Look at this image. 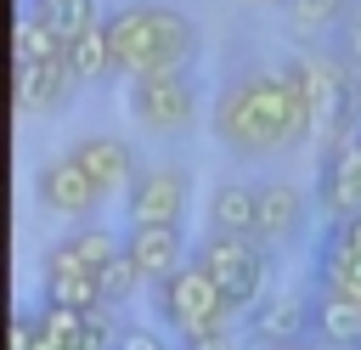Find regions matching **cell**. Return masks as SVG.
I'll list each match as a JSON object with an SVG mask.
<instances>
[{
    "mask_svg": "<svg viewBox=\"0 0 361 350\" xmlns=\"http://www.w3.org/2000/svg\"><path fill=\"white\" fill-rule=\"evenodd\" d=\"M214 135L237 152V158H271V152H293L316 135L310 107L293 85L288 68H254L220 85L214 96Z\"/></svg>",
    "mask_w": 361,
    "mask_h": 350,
    "instance_id": "obj_1",
    "label": "cell"
},
{
    "mask_svg": "<svg viewBox=\"0 0 361 350\" xmlns=\"http://www.w3.org/2000/svg\"><path fill=\"white\" fill-rule=\"evenodd\" d=\"M107 45H113V73L135 79H158V73H192L203 40L197 23L164 0H130L118 11H107Z\"/></svg>",
    "mask_w": 361,
    "mask_h": 350,
    "instance_id": "obj_2",
    "label": "cell"
},
{
    "mask_svg": "<svg viewBox=\"0 0 361 350\" xmlns=\"http://www.w3.org/2000/svg\"><path fill=\"white\" fill-rule=\"evenodd\" d=\"M192 265L209 271V282L231 299V310H254L265 299V248L248 243V237H220L209 231L197 248H192Z\"/></svg>",
    "mask_w": 361,
    "mask_h": 350,
    "instance_id": "obj_3",
    "label": "cell"
},
{
    "mask_svg": "<svg viewBox=\"0 0 361 350\" xmlns=\"http://www.w3.org/2000/svg\"><path fill=\"white\" fill-rule=\"evenodd\" d=\"M158 316H164L175 333L197 339V333L226 327L231 299H226V294L209 282V271H203V265H180L169 282H158Z\"/></svg>",
    "mask_w": 361,
    "mask_h": 350,
    "instance_id": "obj_4",
    "label": "cell"
},
{
    "mask_svg": "<svg viewBox=\"0 0 361 350\" xmlns=\"http://www.w3.org/2000/svg\"><path fill=\"white\" fill-rule=\"evenodd\" d=\"M186 203H192V175L180 164H152L124 192L130 226H180L186 220Z\"/></svg>",
    "mask_w": 361,
    "mask_h": 350,
    "instance_id": "obj_5",
    "label": "cell"
},
{
    "mask_svg": "<svg viewBox=\"0 0 361 350\" xmlns=\"http://www.w3.org/2000/svg\"><path fill=\"white\" fill-rule=\"evenodd\" d=\"M130 113H135L147 130H158V135L186 130V124H192V113H197V85H192V73L135 79V85H130Z\"/></svg>",
    "mask_w": 361,
    "mask_h": 350,
    "instance_id": "obj_6",
    "label": "cell"
},
{
    "mask_svg": "<svg viewBox=\"0 0 361 350\" xmlns=\"http://www.w3.org/2000/svg\"><path fill=\"white\" fill-rule=\"evenodd\" d=\"M322 209L333 220H355L361 215V130H344L327 152H322V175H316Z\"/></svg>",
    "mask_w": 361,
    "mask_h": 350,
    "instance_id": "obj_7",
    "label": "cell"
},
{
    "mask_svg": "<svg viewBox=\"0 0 361 350\" xmlns=\"http://www.w3.org/2000/svg\"><path fill=\"white\" fill-rule=\"evenodd\" d=\"M39 203L51 209V215H62V220H85L96 203H102V192H96V181L79 169V158L73 152H62V158H51L45 169H39Z\"/></svg>",
    "mask_w": 361,
    "mask_h": 350,
    "instance_id": "obj_8",
    "label": "cell"
},
{
    "mask_svg": "<svg viewBox=\"0 0 361 350\" xmlns=\"http://www.w3.org/2000/svg\"><path fill=\"white\" fill-rule=\"evenodd\" d=\"M73 158H79V169L96 181V192L102 198H124L130 186H135V152L118 141V135H85V141H73Z\"/></svg>",
    "mask_w": 361,
    "mask_h": 350,
    "instance_id": "obj_9",
    "label": "cell"
},
{
    "mask_svg": "<svg viewBox=\"0 0 361 350\" xmlns=\"http://www.w3.org/2000/svg\"><path fill=\"white\" fill-rule=\"evenodd\" d=\"M45 299H51V305H73V310H85V316L102 305L96 271H90L68 243H51V248H45Z\"/></svg>",
    "mask_w": 361,
    "mask_h": 350,
    "instance_id": "obj_10",
    "label": "cell"
},
{
    "mask_svg": "<svg viewBox=\"0 0 361 350\" xmlns=\"http://www.w3.org/2000/svg\"><path fill=\"white\" fill-rule=\"evenodd\" d=\"M322 288L361 305V215L327 226V243H322Z\"/></svg>",
    "mask_w": 361,
    "mask_h": 350,
    "instance_id": "obj_11",
    "label": "cell"
},
{
    "mask_svg": "<svg viewBox=\"0 0 361 350\" xmlns=\"http://www.w3.org/2000/svg\"><path fill=\"white\" fill-rule=\"evenodd\" d=\"M124 248H130V260L141 265L147 282H169L180 265H192L180 254V226H130Z\"/></svg>",
    "mask_w": 361,
    "mask_h": 350,
    "instance_id": "obj_12",
    "label": "cell"
},
{
    "mask_svg": "<svg viewBox=\"0 0 361 350\" xmlns=\"http://www.w3.org/2000/svg\"><path fill=\"white\" fill-rule=\"evenodd\" d=\"M254 226H259V186L220 181L209 192V231H220V237H254Z\"/></svg>",
    "mask_w": 361,
    "mask_h": 350,
    "instance_id": "obj_13",
    "label": "cell"
},
{
    "mask_svg": "<svg viewBox=\"0 0 361 350\" xmlns=\"http://www.w3.org/2000/svg\"><path fill=\"white\" fill-rule=\"evenodd\" d=\"M305 322H310V305H305L299 294H271V299H259V305L248 310V333L265 339V350L293 344V339L305 333Z\"/></svg>",
    "mask_w": 361,
    "mask_h": 350,
    "instance_id": "obj_14",
    "label": "cell"
},
{
    "mask_svg": "<svg viewBox=\"0 0 361 350\" xmlns=\"http://www.w3.org/2000/svg\"><path fill=\"white\" fill-rule=\"evenodd\" d=\"M299 226H305V192H299L293 181H265V186H259V226H254V237L282 243V237H293Z\"/></svg>",
    "mask_w": 361,
    "mask_h": 350,
    "instance_id": "obj_15",
    "label": "cell"
},
{
    "mask_svg": "<svg viewBox=\"0 0 361 350\" xmlns=\"http://www.w3.org/2000/svg\"><path fill=\"white\" fill-rule=\"evenodd\" d=\"M68 85H73L68 56H62V62H45V68L17 62V107H23V113H51V107H62Z\"/></svg>",
    "mask_w": 361,
    "mask_h": 350,
    "instance_id": "obj_16",
    "label": "cell"
},
{
    "mask_svg": "<svg viewBox=\"0 0 361 350\" xmlns=\"http://www.w3.org/2000/svg\"><path fill=\"white\" fill-rule=\"evenodd\" d=\"M310 322H316V333H322L327 344H338V350H361V305H355V299L322 288L316 305H310Z\"/></svg>",
    "mask_w": 361,
    "mask_h": 350,
    "instance_id": "obj_17",
    "label": "cell"
},
{
    "mask_svg": "<svg viewBox=\"0 0 361 350\" xmlns=\"http://www.w3.org/2000/svg\"><path fill=\"white\" fill-rule=\"evenodd\" d=\"M39 17L51 23V34H56L62 45H73L79 34H90V28H102V23H107L96 0H39Z\"/></svg>",
    "mask_w": 361,
    "mask_h": 350,
    "instance_id": "obj_18",
    "label": "cell"
},
{
    "mask_svg": "<svg viewBox=\"0 0 361 350\" xmlns=\"http://www.w3.org/2000/svg\"><path fill=\"white\" fill-rule=\"evenodd\" d=\"M62 56H68V45L51 34V23H45L39 11H23V17H17V62L45 68V62H62Z\"/></svg>",
    "mask_w": 361,
    "mask_h": 350,
    "instance_id": "obj_19",
    "label": "cell"
},
{
    "mask_svg": "<svg viewBox=\"0 0 361 350\" xmlns=\"http://www.w3.org/2000/svg\"><path fill=\"white\" fill-rule=\"evenodd\" d=\"M62 243H68V248H73V254H79V260H85V265L96 271V277H102V271H107V265H113V260L124 254V243H118V237H113L107 226H73V231H68Z\"/></svg>",
    "mask_w": 361,
    "mask_h": 350,
    "instance_id": "obj_20",
    "label": "cell"
},
{
    "mask_svg": "<svg viewBox=\"0 0 361 350\" xmlns=\"http://www.w3.org/2000/svg\"><path fill=\"white\" fill-rule=\"evenodd\" d=\"M68 68H73V79H102V73H113V45H107V28L79 34V40L68 45Z\"/></svg>",
    "mask_w": 361,
    "mask_h": 350,
    "instance_id": "obj_21",
    "label": "cell"
},
{
    "mask_svg": "<svg viewBox=\"0 0 361 350\" xmlns=\"http://www.w3.org/2000/svg\"><path fill=\"white\" fill-rule=\"evenodd\" d=\"M96 282H102V305H124V299H135V282H147V277H141V265H135L130 248H124Z\"/></svg>",
    "mask_w": 361,
    "mask_h": 350,
    "instance_id": "obj_22",
    "label": "cell"
},
{
    "mask_svg": "<svg viewBox=\"0 0 361 350\" xmlns=\"http://www.w3.org/2000/svg\"><path fill=\"white\" fill-rule=\"evenodd\" d=\"M39 327H45V333H51V339L68 350L73 339H85V333H90V316H85V310H73V305H51V299H45V310H39Z\"/></svg>",
    "mask_w": 361,
    "mask_h": 350,
    "instance_id": "obj_23",
    "label": "cell"
},
{
    "mask_svg": "<svg viewBox=\"0 0 361 350\" xmlns=\"http://www.w3.org/2000/svg\"><path fill=\"white\" fill-rule=\"evenodd\" d=\"M344 11H350V0H288L293 28H327V23H338Z\"/></svg>",
    "mask_w": 361,
    "mask_h": 350,
    "instance_id": "obj_24",
    "label": "cell"
},
{
    "mask_svg": "<svg viewBox=\"0 0 361 350\" xmlns=\"http://www.w3.org/2000/svg\"><path fill=\"white\" fill-rule=\"evenodd\" d=\"M338 62H344V68L361 79V17H350V23H344V40H338Z\"/></svg>",
    "mask_w": 361,
    "mask_h": 350,
    "instance_id": "obj_25",
    "label": "cell"
},
{
    "mask_svg": "<svg viewBox=\"0 0 361 350\" xmlns=\"http://www.w3.org/2000/svg\"><path fill=\"white\" fill-rule=\"evenodd\" d=\"M34 333H39V316H17L11 322V350H34Z\"/></svg>",
    "mask_w": 361,
    "mask_h": 350,
    "instance_id": "obj_26",
    "label": "cell"
},
{
    "mask_svg": "<svg viewBox=\"0 0 361 350\" xmlns=\"http://www.w3.org/2000/svg\"><path fill=\"white\" fill-rule=\"evenodd\" d=\"M186 350H237V339H231L226 327H214V333H197V339H186Z\"/></svg>",
    "mask_w": 361,
    "mask_h": 350,
    "instance_id": "obj_27",
    "label": "cell"
},
{
    "mask_svg": "<svg viewBox=\"0 0 361 350\" xmlns=\"http://www.w3.org/2000/svg\"><path fill=\"white\" fill-rule=\"evenodd\" d=\"M118 350H164V344H158V333H147V327H124Z\"/></svg>",
    "mask_w": 361,
    "mask_h": 350,
    "instance_id": "obj_28",
    "label": "cell"
},
{
    "mask_svg": "<svg viewBox=\"0 0 361 350\" xmlns=\"http://www.w3.org/2000/svg\"><path fill=\"white\" fill-rule=\"evenodd\" d=\"M276 350H305V344H276Z\"/></svg>",
    "mask_w": 361,
    "mask_h": 350,
    "instance_id": "obj_29",
    "label": "cell"
},
{
    "mask_svg": "<svg viewBox=\"0 0 361 350\" xmlns=\"http://www.w3.org/2000/svg\"><path fill=\"white\" fill-rule=\"evenodd\" d=\"M254 6H265V0H254Z\"/></svg>",
    "mask_w": 361,
    "mask_h": 350,
    "instance_id": "obj_30",
    "label": "cell"
}]
</instances>
